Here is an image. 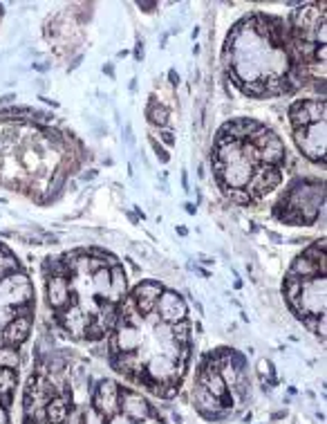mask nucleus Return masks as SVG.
<instances>
[{
	"label": "nucleus",
	"mask_w": 327,
	"mask_h": 424,
	"mask_svg": "<svg viewBox=\"0 0 327 424\" xmlns=\"http://www.w3.org/2000/svg\"><path fill=\"white\" fill-rule=\"evenodd\" d=\"M119 413L131 418L133 422H141L153 413L148 400L137 391H119Z\"/></svg>",
	"instance_id": "f8f14e48"
},
{
	"label": "nucleus",
	"mask_w": 327,
	"mask_h": 424,
	"mask_svg": "<svg viewBox=\"0 0 327 424\" xmlns=\"http://www.w3.org/2000/svg\"><path fill=\"white\" fill-rule=\"evenodd\" d=\"M289 274L296 276V278H301V281H305V278H311V276H318L321 270H318V265L311 263L309 259L298 256V259L294 261V265L289 267ZM321 276H323V274H321Z\"/></svg>",
	"instance_id": "412c9836"
},
{
	"label": "nucleus",
	"mask_w": 327,
	"mask_h": 424,
	"mask_svg": "<svg viewBox=\"0 0 327 424\" xmlns=\"http://www.w3.org/2000/svg\"><path fill=\"white\" fill-rule=\"evenodd\" d=\"M94 178H96L94 168H90V171H83V173H81V182H92Z\"/></svg>",
	"instance_id": "c9c22d12"
},
{
	"label": "nucleus",
	"mask_w": 327,
	"mask_h": 424,
	"mask_svg": "<svg viewBox=\"0 0 327 424\" xmlns=\"http://www.w3.org/2000/svg\"><path fill=\"white\" fill-rule=\"evenodd\" d=\"M213 168H216L218 180L222 182V187L226 191H238V189H247V185L251 182V175L255 171V166L245 158H240L231 164H218L213 162Z\"/></svg>",
	"instance_id": "20e7f679"
},
{
	"label": "nucleus",
	"mask_w": 327,
	"mask_h": 424,
	"mask_svg": "<svg viewBox=\"0 0 327 424\" xmlns=\"http://www.w3.org/2000/svg\"><path fill=\"white\" fill-rule=\"evenodd\" d=\"M197 384H202L213 398H218V400H226V393H229V388H226L224 384V379L220 377V373H200V379H197Z\"/></svg>",
	"instance_id": "6ab92c4d"
},
{
	"label": "nucleus",
	"mask_w": 327,
	"mask_h": 424,
	"mask_svg": "<svg viewBox=\"0 0 327 424\" xmlns=\"http://www.w3.org/2000/svg\"><path fill=\"white\" fill-rule=\"evenodd\" d=\"M25 424H38V422H34V420H27Z\"/></svg>",
	"instance_id": "49530a36"
},
{
	"label": "nucleus",
	"mask_w": 327,
	"mask_h": 424,
	"mask_svg": "<svg viewBox=\"0 0 327 424\" xmlns=\"http://www.w3.org/2000/svg\"><path fill=\"white\" fill-rule=\"evenodd\" d=\"M155 310L160 312L162 321L170 323V326H173V323H179V321H187V315H189L187 301H184L175 290H164L160 294Z\"/></svg>",
	"instance_id": "0eeeda50"
},
{
	"label": "nucleus",
	"mask_w": 327,
	"mask_h": 424,
	"mask_svg": "<svg viewBox=\"0 0 327 424\" xmlns=\"http://www.w3.org/2000/svg\"><path fill=\"white\" fill-rule=\"evenodd\" d=\"M280 166H267V164H260V166H255V171L251 175V182L247 185V193L251 195V200L253 197H262L267 195L272 189H276L280 185Z\"/></svg>",
	"instance_id": "6e6552de"
},
{
	"label": "nucleus",
	"mask_w": 327,
	"mask_h": 424,
	"mask_svg": "<svg viewBox=\"0 0 327 424\" xmlns=\"http://www.w3.org/2000/svg\"><path fill=\"white\" fill-rule=\"evenodd\" d=\"M294 310V315L298 319L305 317H325V308H327V278L325 276H311L305 278L301 286V294L294 303H289Z\"/></svg>",
	"instance_id": "f257e3e1"
},
{
	"label": "nucleus",
	"mask_w": 327,
	"mask_h": 424,
	"mask_svg": "<svg viewBox=\"0 0 327 424\" xmlns=\"http://www.w3.org/2000/svg\"><path fill=\"white\" fill-rule=\"evenodd\" d=\"M90 290L94 296L99 299H108V292H110V270L108 267H99L90 274Z\"/></svg>",
	"instance_id": "aec40b11"
},
{
	"label": "nucleus",
	"mask_w": 327,
	"mask_h": 424,
	"mask_svg": "<svg viewBox=\"0 0 327 424\" xmlns=\"http://www.w3.org/2000/svg\"><path fill=\"white\" fill-rule=\"evenodd\" d=\"M104 72L108 75V77H115V70H112V65L108 63V65H104Z\"/></svg>",
	"instance_id": "37998d69"
},
{
	"label": "nucleus",
	"mask_w": 327,
	"mask_h": 424,
	"mask_svg": "<svg viewBox=\"0 0 327 424\" xmlns=\"http://www.w3.org/2000/svg\"><path fill=\"white\" fill-rule=\"evenodd\" d=\"M137 424H164V422H162V418H160V415H153V413H150L148 418H144V420L137 422Z\"/></svg>",
	"instance_id": "f704fd0d"
},
{
	"label": "nucleus",
	"mask_w": 327,
	"mask_h": 424,
	"mask_svg": "<svg viewBox=\"0 0 327 424\" xmlns=\"http://www.w3.org/2000/svg\"><path fill=\"white\" fill-rule=\"evenodd\" d=\"M119 391L121 388L117 386V381H112V379L99 381V386L92 395V408L104 420L119 413Z\"/></svg>",
	"instance_id": "423d86ee"
},
{
	"label": "nucleus",
	"mask_w": 327,
	"mask_h": 424,
	"mask_svg": "<svg viewBox=\"0 0 327 424\" xmlns=\"http://www.w3.org/2000/svg\"><path fill=\"white\" fill-rule=\"evenodd\" d=\"M294 141L303 158L309 162L323 164L325 162V148H327V121L311 124L307 129L294 131Z\"/></svg>",
	"instance_id": "f03ea898"
},
{
	"label": "nucleus",
	"mask_w": 327,
	"mask_h": 424,
	"mask_svg": "<svg viewBox=\"0 0 327 424\" xmlns=\"http://www.w3.org/2000/svg\"><path fill=\"white\" fill-rule=\"evenodd\" d=\"M11 102H16V94H5V97H0V106H9Z\"/></svg>",
	"instance_id": "e433bc0d"
},
{
	"label": "nucleus",
	"mask_w": 327,
	"mask_h": 424,
	"mask_svg": "<svg viewBox=\"0 0 327 424\" xmlns=\"http://www.w3.org/2000/svg\"><path fill=\"white\" fill-rule=\"evenodd\" d=\"M34 299V288L32 281L25 272H11L3 281H0V305L9 308H21L30 305Z\"/></svg>",
	"instance_id": "7ed1b4c3"
},
{
	"label": "nucleus",
	"mask_w": 327,
	"mask_h": 424,
	"mask_svg": "<svg viewBox=\"0 0 327 424\" xmlns=\"http://www.w3.org/2000/svg\"><path fill=\"white\" fill-rule=\"evenodd\" d=\"M153 148H155V153H157V158H160V162H162V164H166V162L170 160L168 151L160 144V141H153Z\"/></svg>",
	"instance_id": "7c9ffc66"
},
{
	"label": "nucleus",
	"mask_w": 327,
	"mask_h": 424,
	"mask_svg": "<svg viewBox=\"0 0 327 424\" xmlns=\"http://www.w3.org/2000/svg\"><path fill=\"white\" fill-rule=\"evenodd\" d=\"M187 211H189L191 216H195V211H197V209H195V205H191V202H189V205H187Z\"/></svg>",
	"instance_id": "a18cd8bd"
},
{
	"label": "nucleus",
	"mask_w": 327,
	"mask_h": 424,
	"mask_svg": "<svg viewBox=\"0 0 327 424\" xmlns=\"http://www.w3.org/2000/svg\"><path fill=\"white\" fill-rule=\"evenodd\" d=\"M110 346L112 355H117V352H137L144 346V335H141L137 326H131V323H123L119 319L115 326V335L110 339Z\"/></svg>",
	"instance_id": "1a4fd4ad"
},
{
	"label": "nucleus",
	"mask_w": 327,
	"mask_h": 424,
	"mask_svg": "<svg viewBox=\"0 0 327 424\" xmlns=\"http://www.w3.org/2000/svg\"><path fill=\"white\" fill-rule=\"evenodd\" d=\"M193 402L195 406L200 408V411L206 415V418H218L220 411L224 408V402L213 398V395L202 386V384H195V391H193Z\"/></svg>",
	"instance_id": "f3484780"
},
{
	"label": "nucleus",
	"mask_w": 327,
	"mask_h": 424,
	"mask_svg": "<svg viewBox=\"0 0 327 424\" xmlns=\"http://www.w3.org/2000/svg\"><path fill=\"white\" fill-rule=\"evenodd\" d=\"M162 292H164V288L160 281H141L133 290V301H135L137 312L141 317H150L155 312V305H157V299Z\"/></svg>",
	"instance_id": "9d476101"
},
{
	"label": "nucleus",
	"mask_w": 327,
	"mask_h": 424,
	"mask_svg": "<svg viewBox=\"0 0 327 424\" xmlns=\"http://www.w3.org/2000/svg\"><path fill=\"white\" fill-rule=\"evenodd\" d=\"M74 294L67 276H50L48 278V303L54 310H65L72 303Z\"/></svg>",
	"instance_id": "ddd939ff"
},
{
	"label": "nucleus",
	"mask_w": 327,
	"mask_h": 424,
	"mask_svg": "<svg viewBox=\"0 0 327 424\" xmlns=\"http://www.w3.org/2000/svg\"><path fill=\"white\" fill-rule=\"evenodd\" d=\"M59 321H61V326H63V330H65L67 335H72V337L81 339V337H85V332H88V326H90V321H92V315H88L77 301H72L65 310H61Z\"/></svg>",
	"instance_id": "9b49d317"
},
{
	"label": "nucleus",
	"mask_w": 327,
	"mask_h": 424,
	"mask_svg": "<svg viewBox=\"0 0 327 424\" xmlns=\"http://www.w3.org/2000/svg\"><path fill=\"white\" fill-rule=\"evenodd\" d=\"M67 413H70V406L63 395H54V398L45 404V422H50V424H63Z\"/></svg>",
	"instance_id": "a211bd4d"
},
{
	"label": "nucleus",
	"mask_w": 327,
	"mask_h": 424,
	"mask_svg": "<svg viewBox=\"0 0 327 424\" xmlns=\"http://www.w3.org/2000/svg\"><path fill=\"white\" fill-rule=\"evenodd\" d=\"M85 424H106V420L99 415L94 408H88V413H85Z\"/></svg>",
	"instance_id": "c756f323"
},
{
	"label": "nucleus",
	"mask_w": 327,
	"mask_h": 424,
	"mask_svg": "<svg viewBox=\"0 0 327 424\" xmlns=\"http://www.w3.org/2000/svg\"><path fill=\"white\" fill-rule=\"evenodd\" d=\"M0 424H7V415L3 411V406H0Z\"/></svg>",
	"instance_id": "c03bdc74"
},
{
	"label": "nucleus",
	"mask_w": 327,
	"mask_h": 424,
	"mask_svg": "<svg viewBox=\"0 0 327 424\" xmlns=\"http://www.w3.org/2000/svg\"><path fill=\"white\" fill-rule=\"evenodd\" d=\"M160 137H162V141H164L166 146H175V133H173V131L162 129V131H160Z\"/></svg>",
	"instance_id": "2f4dec72"
},
{
	"label": "nucleus",
	"mask_w": 327,
	"mask_h": 424,
	"mask_svg": "<svg viewBox=\"0 0 327 424\" xmlns=\"http://www.w3.org/2000/svg\"><path fill=\"white\" fill-rule=\"evenodd\" d=\"M170 332H173V342L177 346H191V323L189 321H179L170 326Z\"/></svg>",
	"instance_id": "393cba45"
},
{
	"label": "nucleus",
	"mask_w": 327,
	"mask_h": 424,
	"mask_svg": "<svg viewBox=\"0 0 327 424\" xmlns=\"http://www.w3.org/2000/svg\"><path fill=\"white\" fill-rule=\"evenodd\" d=\"M258 158H260V164L280 166L287 160V148H285V144H282V139L272 133V137L267 139V144L258 151Z\"/></svg>",
	"instance_id": "2eb2a0df"
},
{
	"label": "nucleus",
	"mask_w": 327,
	"mask_h": 424,
	"mask_svg": "<svg viewBox=\"0 0 327 424\" xmlns=\"http://www.w3.org/2000/svg\"><path fill=\"white\" fill-rule=\"evenodd\" d=\"M13 388H16V371H9L0 366V402L9 404Z\"/></svg>",
	"instance_id": "4be33fe9"
},
{
	"label": "nucleus",
	"mask_w": 327,
	"mask_h": 424,
	"mask_svg": "<svg viewBox=\"0 0 327 424\" xmlns=\"http://www.w3.org/2000/svg\"><path fill=\"white\" fill-rule=\"evenodd\" d=\"M128 294V276H126V270L123 265H112L110 270V292H108V303L112 305H119Z\"/></svg>",
	"instance_id": "dca6fc26"
},
{
	"label": "nucleus",
	"mask_w": 327,
	"mask_h": 424,
	"mask_svg": "<svg viewBox=\"0 0 327 424\" xmlns=\"http://www.w3.org/2000/svg\"><path fill=\"white\" fill-rule=\"evenodd\" d=\"M18 364H21L18 348H11V346L0 344V366H3V369H9V371H16Z\"/></svg>",
	"instance_id": "b1692460"
},
{
	"label": "nucleus",
	"mask_w": 327,
	"mask_h": 424,
	"mask_svg": "<svg viewBox=\"0 0 327 424\" xmlns=\"http://www.w3.org/2000/svg\"><path fill=\"white\" fill-rule=\"evenodd\" d=\"M32 335V317L30 315H18L9 326L3 330V344L11 348H21Z\"/></svg>",
	"instance_id": "4468645a"
},
{
	"label": "nucleus",
	"mask_w": 327,
	"mask_h": 424,
	"mask_svg": "<svg viewBox=\"0 0 327 424\" xmlns=\"http://www.w3.org/2000/svg\"><path fill=\"white\" fill-rule=\"evenodd\" d=\"M135 59H137V61L144 59V43H137V50H135Z\"/></svg>",
	"instance_id": "58836bf2"
},
{
	"label": "nucleus",
	"mask_w": 327,
	"mask_h": 424,
	"mask_svg": "<svg viewBox=\"0 0 327 424\" xmlns=\"http://www.w3.org/2000/svg\"><path fill=\"white\" fill-rule=\"evenodd\" d=\"M168 79H170V86H179V75L175 72V70H170V72H168Z\"/></svg>",
	"instance_id": "4c0bfd02"
},
{
	"label": "nucleus",
	"mask_w": 327,
	"mask_h": 424,
	"mask_svg": "<svg viewBox=\"0 0 327 424\" xmlns=\"http://www.w3.org/2000/svg\"><path fill=\"white\" fill-rule=\"evenodd\" d=\"M13 319H16V308L0 305V330H5Z\"/></svg>",
	"instance_id": "cd10ccee"
},
{
	"label": "nucleus",
	"mask_w": 327,
	"mask_h": 424,
	"mask_svg": "<svg viewBox=\"0 0 327 424\" xmlns=\"http://www.w3.org/2000/svg\"><path fill=\"white\" fill-rule=\"evenodd\" d=\"M106 424H137V422H133L131 418H126L123 413H115L112 418H108Z\"/></svg>",
	"instance_id": "473e14b6"
},
{
	"label": "nucleus",
	"mask_w": 327,
	"mask_h": 424,
	"mask_svg": "<svg viewBox=\"0 0 327 424\" xmlns=\"http://www.w3.org/2000/svg\"><path fill=\"white\" fill-rule=\"evenodd\" d=\"M146 117H148L155 126H160V129H166V124H168V119H170V110H168L164 104L155 102V99H153V104H150L148 110H146Z\"/></svg>",
	"instance_id": "5701e85b"
},
{
	"label": "nucleus",
	"mask_w": 327,
	"mask_h": 424,
	"mask_svg": "<svg viewBox=\"0 0 327 424\" xmlns=\"http://www.w3.org/2000/svg\"><path fill=\"white\" fill-rule=\"evenodd\" d=\"M65 189V171L63 168H59V171L54 173V178H52V182H50V197L54 200L56 195H61V191Z\"/></svg>",
	"instance_id": "bb28decb"
},
{
	"label": "nucleus",
	"mask_w": 327,
	"mask_h": 424,
	"mask_svg": "<svg viewBox=\"0 0 327 424\" xmlns=\"http://www.w3.org/2000/svg\"><path fill=\"white\" fill-rule=\"evenodd\" d=\"M301 286H303L301 278H296V276L287 274V278H285V299H287L289 303H294V301L298 299V294H301Z\"/></svg>",
	"instance_id": "a878e982"
},
{
	"label": "nucleus",
	"mask_w": 327,
	"mask_h": 424,
	"mask_svg": "<svg viewBox=\"0 0 327 424\" xmlns=\"http://www.w3.org/2000/svg\"><path fill=\"white\" fill-rule=\"evenodd\" d=\"M123 135H126V137H123V139H126V144H128V146H133V144H135V137H133V126H131V124H126Z\"/></svg>",
	"instance_id": "72a5a7b5"
},
{
	"label": "nucleus",
	"mask_w": 327,
	"mask_h": 424,
	"mask_svg": "<svg viewBox=\"0 0 327 424\" xmlns=\"http://www.w3.org/2000/svg\"><path fill=\"white\" fill-rule=\"evenodd\" d=\"M81 61H83V56H77V59L72 61V65H67V72H72V70H77Z\"/></svg>",
	"instance_id": "79ce46f5"
},
{
	"label": "nucleus",
	"mask_w": 327,
	"mask_h": 424,
	"mask_svg": "<svg viewBox=\"0 0 327 424\" xmlns=\"http://www.w3.org/2000/svg\"><path fill=\"white\" fill-rule=\"evenodd\" d=\"M258 369H260V375H265V373H269V369H272V366H269V362L262 359V362L258 364Z\"/></svg>",
	"instance_id": "ea45409f"
},
{
	"label": "nucleus",
	"mask_w": 327,
	"mask_h": 424,
	"mask_svg": "<svg viewBox=\"0 0 327 424\" xmlns=\"http://www.w3.org/2000/svg\"><path fill=\"white\" fill-rule=\"evenodd\" d=\"M139 9H157V3H137Z\"/></svg>",
	"instance_id": "a19ab883"
},
{
	"label": "nucleus",
	"mask_w": 327,
	"mask_h": 424,
	"mask_svg": "<svg viewBox=\"0 0 327 424\" xmlns=\"http://www.w3.org/2000/svg\"><path fill=\"white\" fill-rule=\"evenodd\" d=\"M45 424H50V422H45Z\"/></svg>",
	"instance_id": "de8ad7c7"
},
{
	"label": "nucleus",
	"mask_w": 327,
	"mask_h": 424,
	"mask_svg": "<svg viewBox=\"0 0 327 424\" xmlns=\"http://www.w3.org/2000/svg\"><path fill=\"white\" fill-rule=\"evenodd\" d=\"M63 424H85V411H83V408H79V406L70 408V413L63 420Z\"/></svg>",
	"instance_id": "c85d7f7f"
},
{
	"label": "nucleus",
	"mask_w": 327,
	"mask_h": 424,
	"mask_svg": "<svg viewBox=\"0 0 327 424\" xmlns=\"http://www.w3.org/2000/svg\"><path fill=\"white\" fill-rule=\"evenodd\" d=\"M327 115V104L323 99H305V102H294L289 106V121L294 131L307 129L311 124L325 121Z\"/></svg>",
	"instance_id": "39448f33"
}]
</instances>
